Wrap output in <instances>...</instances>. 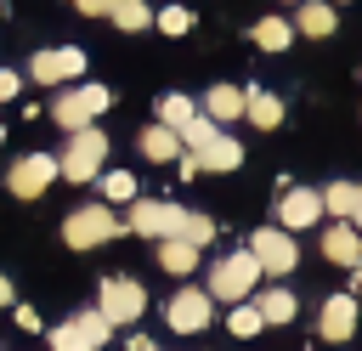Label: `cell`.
<instances>
[{"mask_svg":"<svg viewBox=\"0 0 362 351\" xmlns=\"http://www.w3.org/2000/svg\"><path fill=\"white\" fill-rule=\"evenodd\" d=\"M288 6H300V0H288Z\"/></svg>","mask_w":362,"mask_h":351,"instance_id":"obj_37","label":"cell"},{"mask_svg":"<svg viewBox=\"0 0 362 351\" xmlns=\"http://www.w3.org/2000/svg\"><path fill=\"white\" fill-rule=\"evenodd\" d=\"M243 119H249L255 130H277V125H283V102H277L272 91H243Z\"/></svg>","mask_w":362,"mask_h":351,"instance_id":"obj_16","label":"cell"},{"mask_svg":"<svg viewBox=\"0 0 362 351\" xmlns=\"http://www.w3.org/2000/svg\"><path fill=\"white\" fill-rule=\"evenodd\" d=\"M215 136H221V125H209L204 113H192V119H187V130H181V147H192V153H198V147H204V142H215Z\"/></svg>","mask_w":362,"mask_h":351,"instance_id":"obj_27","label":"cell"},{"mask_svg":"<svg viewBox=\"0 0 362 351\" xmlns=\"http://www.w3.org/2000/svg\"><path fill=\"white\" fill-rule=\"evenodd\" d=\"M322 255H328L334 266H362V232H356L351 221H334V226L322 232Z\"/></svg>","mask_w":362,"mask_h":351,"instance_id":"obj_13","label":"cell"},{"mask_svg":"<svg viewBox=\"0 0 362 351\" xmlns=\"http://www.w3.org/2000/svg\"><path fill=\"white\" fill-rule=\"evenodd\" d=\"M153 23H158V34H187L192 28V11L187 6H164V11H153Z\"/></svg>","mask_w":362,"mask_h":351,"instance_id":"obj_29","label":"cell"},{"mask_svg":"<svg viewBox=\"0 0 362 351\" xmlns=\"http://www.w3.org/2000/svg\"><path fill=\"white\" fill-rule=\"evenodd\" d=\"M181 221H187V209L181 204H153V198H141V204H130V232L136 238H181Z\"/></svg>","mask_w":362,"mask_h":351,"instance_id":"obj_7","label":"cell"},{"mask_svg":"<svg viewBox=\"0 0 362 351\" xmlns=\"http://www.w3.org/2000/svg\"><path fill=\"white\" fill-rule=\"evenodd\" d=\"M102 192H107L113 204H130V198H136V176H130V170H107V176H102Z\"/></svg>","mask_w":362,"mask_h":351,"instance_id":"obj_28","label":"cell"},{"mask_svg":"<svg viewBox=\"0 0 362 351\" xmlns=\"http://www.w3.org/2000/svg\"><path fill=\"white\" fill-rule=\"evenodd\" d=\"M209 311H215V300H209L204 289H192V283H187V289H175V294H170V306H164V317H170V328H175V334H204V328H209Z\"/></svg>","mask_w":362,"mask_h":351,"instance_id":"obj_8","label":"cell"},{"mask_svg":"<svg viewBox=\"0 0 362 351\" xmlns=\"http://www.w3.org/2000/svg\"><path fill=\"white\" fill-rule=\"evenodd\" d=\"M351 226H356V232H362V209H356V215H351Z\"/></svg>","mask_w":362,"mask_h":351,"instance_id":"obj_36","label":"cell"},{"mask_svg":"<svg viewBox=\"0 0 362 351\" xmlns=\"http://www.w3.org/2000/svg\"><path fill=\"white\" fill-rule=\"evenodd\" d=\"M102 159H107V136H102L96 125H85V130L68 136V153L57 159V176H68V181H90V176L102 170Z\"/></svg>","mask_w":362,"mask_h":351,"instance_id":"obj_3","label":"cell"},{"mask_svg":"<svg viewBox=\"0 0 362 351\" xmlns=\"http://www.w3.org/2000/svg\"><path fill=\"white\" fill-rule=\"evenodd\" d=\"M107 17H113L119 28H130V34H136V28H153V11H147L141 0H113V6H107Z\"/></svg>","mask_w":362,"mask_h":351,"instance_id":"obj_25","label":"cell"},{"mask_svg":"<svg viewBox=\"0 0 362 351\" xmlns=\"http://www.w3.org/2000/svg\"><path fill=\"white\" fill-rule=\"evenodd\" d=\"M317 334L322 340H351L356 334V294H334V300H322V317H317Z\"/></svg>","mask_w":362,"mask_h":351,"instance_id":"obj_12","label":"cell"},{"mask_svg":"<svg viewBox=\"0 0 362 351\" xmlns=\"http://www.w3.org/2000/svg\"><path fill=\"white\" fill-rule=\"evenodd\" d=\"M266 272L255 266V255L249 249H238V255H226V260H215V272H209V300H232V306H243L249 300V289L260 283Z\"/></svg>","mask_w":362,"mask_h":351,"instance_id":"obj_2","label":"cell"},{"mask_svg":"<svg viewBox=\"0 0 362 351\" xmlns=\"http://www.w3.org/2000/svg\"><path fill=\"white\" fill-rule=\"evenodd\" d=\"M192 159H198V170H238V164H243V147H238L232 136H215V142H204Z\"/></svg>","mask_w":362,"mask_h":351,"instance_id":"obj_17","label":"cell"},{"mask_svg":"<svg viewBox=\"0 0 362 351\" xmlns=\"http://www.w3.org/2000/svg\"><path fill=\"white\" fill-rule=\"evenodd\" d=\"M119 232H124V221L113 215V204H85V209H74L62 221V243L68 249H96V243H107Z\"/></svg>","mask_w":362,"mask_h":351,"instance_id":"obj_1","label":"cell"},{"mask_svg":"<svg viewBox=\"0 0 362 351\" xmlns=\"http://www.w3.org/2000/svg\"><path fill=\"white\" fill-rule=\"evenodd\" d=\"M351 272H356V294H362V266H351Z\"/></svg>","mask_w":362,"mask_h":351,"instance_id":"obj_35","label":"cell"},{"mask_svg":"<svg viewBox=\"0 0 362 351\" xmlns=\"http://www.w3.org/2000/svg\"><path fill=\"white\" fill-rule=\"evenodd\" d=\"M68 6H74L79 17H107V6H113V0H68Z\"/></svg>","mask_w":362,"mask_h":351,"instance_id":"obj_32","label":"cell"},{"mask_svg":"<svg viewBox=\"0 0 362 351\" xmlns=\"http://www.w3.org/2000/svg\"><path fill=\"white\" fill-rule=\"evenodd\" d=\"M158 266L175 272V277H187V272L198 266V243H187V238H158Z\"/></svg>","mask_w":362,"mask_h":351,"instance_id":"obj_19","label":"cell"},{"mask_svg":"<svg viewBox=\"0 0 362 351\" xmlns=\"http://www.w3.org/2000/svg\"><path fill=\"white\" fill-rule=\"evenodd\" d=\"M51 119L74 136V130H85V125H90V108H85V96H79V91H68V96H57V102H51Z\"/></svg>","mask_w":362,"mask_h":351,"instance_id":"obj_23","label":"cell"},{"mask_svg":"<svg viewBox=\"0 0 362 351\" xmlns=\"http://www.w3.org/2000/svg\"><path fill=\"white\" fill-rule=\"evenodd\" d=\"M181 238H187V243H198V249H204V243H209V238H215V221H209V215H198V209H187V221H181Z\"/></svg>","mask_w":362,"mask_h":351,"instance_id":"obj_30","label":"cell"},{"mask_svg":"<svg viewBox=\"0 0 362 351\" xmlns=\"http://www.w3.org/2000/svg\"><path fill=\"white\" fill-rule=\"evenodd\" d=\"M0 17H6V11H0Z\"/></svg>","mask_w":362,"mask_h":351,"instance_id":"obj_38","label":"cell"},{"mask_svg":"<svg viewBox=\"0 0 362 351\" xmlns=\"http://www.w3.org/2000/svg\"><path fill=\"white\" fill-rule=\"evenodd\" d=\"M96 311L119 328V323H136L141 311H147V289L136 283V277H102V300H96Z\"/></svg>","mask_w":362,"mask_h":351,"instance_id":"obj_6","label":"cell"},{"mask_svg":"<svg viewBox=\"0 0 362 351\" xmlns=\"http://www.w3.org/2000/svg\"><path fill=\"white\" fill-rule=\"evenodd\" d=\"M107 340H113V323L102 311H79L62 328H51V351H102Z\"/></svg>","mask_w":362,"mask_h":351,"instance_id":"obj_5","label":"cell"},{"mask_svg":"<svg viewBox=\"0 0 362 351\" xmlns=\"http://www.w3.org/2000/svg\"><path fill=\"white\" fill-rule=\"evenodd\" d=\"M79 74H85V51L79 45H57V51H40L28 62L34 85H62V79H79Z\"/></svg>","mask_w":362,"mask_h":351,"instance_id":"obj_10","label":"cell"},{"mask_svg":"<svg viewBox=\"0 0 362 351\" xmlns=\"http://www.w3.org/2000/svg\"><path fill=\"white\" fill-rule=\"evenodd\" d=\"M255 45L260 51H288L294 45V23L288 17H260L255 23Z\"/></svg>","mask_w":362,"mask_h":351,"instance_id":"obj_22","label":"cell"},{"mask_svg":"<svg viewBox=\"0 0 362 351\" xmlns=\"http://www.w3.org/2000/svg\"><path fill=\"white\" fill-rule=\"evenodd\" d=\"M255 311H260V323H294V294L283 283H272L255 294Z\"/></svg>","mask_w":362,"mask_h":351,"instance_id":"obj_20","label":"cell"},{"mask_svg":"<svg viewBox=\"0 0 362 351\" xmlns=\"http://www.w3.org/2000/svg\"><path fill=\"white\" fill-rule=\"evenodd\" d=\"M249 255H255V266H260L266 277H288V272L300 266V249H294V238H288L283 226H260V232L249 238Z\"/></svg>","mask_w":362,"mask_h":351,"instance_id":"obj_4","label":"cell"},{"mask_svg":"<svg viewBox=\"0 0 362 351\" xmlns=\"http://www.w3.org/2000/svg\"><path fill=\"white\" fill-rule=\"evenodd\" d=\"M277 221H283V232L317 226V221H322V192H305V187L283 192V204H277Z\"/></svg>","mask_w":362,"mask_h":351,"instance_id":"obj_11","label":"cell"},{"mask_svg":"<svg viewBox=\"0 0 362 351\" xmlns=\"http://www.w3.org/2000/svg\"><path fill=\"white\" fill-rule=\"evenodd\" d=\"M198 113H204L209 125H232V119H243V91H238V85H209Z\"/></svg>","mask_w":362,"mask_h":351,"instance_id":"obj_15","label":"cell"},{"mask_svg":"<svg viewBox=\"0 0 362 351\" xmlns=\"http://www.w3.org/2000/svg\"><path fill=\"white\" fill-rule=\"evenodd\" d=\"M23 91V74H11V68H0V102H11Z\"/></svg>","mask_w":362,"mask_h":351,"instance_id":"obj_31","label":"cell"},{"mask_svg":"<svg viewBox=\"0 0 362 351\" xmlns=\"http://www.w3.org/2000/svg\"><path fill=\"white\" fill-rule=\"evenodd\" d=\"M322 209H328L334 221H351V215L362 209V181H334V187H322Z\"/></svg>","mask_w":362,"mask_h":351,"instance_id":"obj_18","label":"cell"},{"mask_svg":"<svg viewBox=\"0 0 362 351\" xmlns=\"http://www.w3.org/2000/svg\"><path fill=\"white\" fill-rule=\"evenodd\" d=\"M192 113H198V102H192V96H164V102H158V125H164V130H175V136L187 130V119H192Z\"/></svg>","mask_w":362,"mask_h":351,"instance_id":"obj_24","label":"cell"},{"mask_svg":"<svg viewBox=\"0 0 362 351\" xmlns=\"http://www.w3.org/2000/svg\"><path fill=\"white\" fill-rule=\"evenodd\" d=\"M226 328H232L238 340H255V334H260L266 323H260V311H255V300H243V306H238V311L226 317Z\"/></svg>","mask_w":362,"mask_h":351,"instance_id":"obj_26","label":"cell"},{"mask_svg":"<svg viewBox=\"0 0 362 351\" xmlns=\"http://www.w3.org/2000/svg\"><path fill=\"white\" fill-rule=\"evenodd\" d=\"M17 328H40V311L34 306H17Z\"/></svg>","mask_w":362,"mask_h":351,"instance_id":"obj_33","label":"cell"},{"mask_svg":"<svg viewBox=\"0 0 362 351\" xmlns=\"http://www.w3.org/2000/svg\"><path fill=\"white\" fill-rule=\"evenodd\" d=\"M294 28H300V34H311V40H328V34L339 28L334 0H300V6H294Z\"/></svg>","mask_w":362,"mask_h":351,"instance_id":"obj_14","label":"cell"},{"mask_svg":"<svg viewBox=\"0 0 362 351\" xmlns=\"http://www.w3.org/2000/svg\"><path fill=\"white\" fill-rule=\"evenodd\" d=\"M0 306H11V283L6 277H0Z\"/></svg>","mask_w":362,"mask_h":351,"instance_id":"obj_34","label":"cell"},{"mask_svg":"<svg viewBox=\"0 0 362 351\" xmlns=\"http://www.w3.org/2000/svg\"><path fill=\"white\" fill-rule=\"evenodd\" d=\"M141 153H147L153 164H170V159H181V136L164 130V125H147V130H141Z\"/></svg>","mask_w":362,"mask_h":351,"instance_id":"obj_21","label":"cell"},{"mask_svg":"<svg viewBox=\"0 0 362 351\" xmlns=\"http://www.w3.org/2000/svg\"><path fill=\"white\" fill-rule=\"evenodd\" d=\"M51 181H57V159H51V153H23V159L6 170V187H11L17 198H40Z\"/></svg>","mask_w":362,"mask_h":351,"instance_id":"obj_9","label":"cell"}]
</instances>
